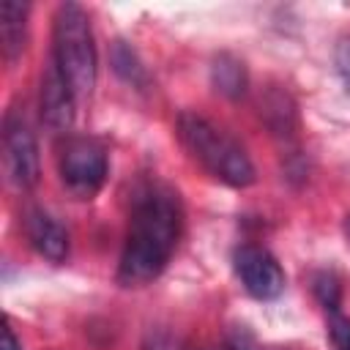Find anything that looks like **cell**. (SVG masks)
Returning <instances> with one entry per match:
<instances>
[{
    "instance_id": "cell-1",
    "label": "cell",
    "mask_w": 350,
    "mask_h": 350,
    "mask_svg": "<svg viewBox=\"0 0 350 350\" xmlns=\"http://www.w3.org/2000/svg\"><path fill=\"white\" fill-rule=\"evenodd\" d=\"M180 221L183 213L172 189L164 183H145L137 191L118 262V282L123 287H142L167 268L180 238Z\"/></svg>"
},
{
    "instance_id": "cell-2",
    "label": "cell",
    "mask_w": 350,
    "mask_h": 350,
    "mask_svg": "<svg viewBox=\"0 0 350 350\" xmlns=\"http://www.w3.org/2000/svg\"><path fill=\"white\" fill-rule=\"evenodd\" d=\"M178 137L186 150L219 180L227 186H249L254 183V164L246 150L221 129H216L208 118L197 112H180L178 118Z\"/></svg>"
},
{
    "instance_id": "cell-3",
    "label": "cell",
    "mask_w": 350,
    "mask_h": 350,
    "mask_svg": "<svg viewBox=\"0 0 350 350\" xmlns=\"http://www.w3.org/2000/svg\"><path fill=\"white\" fill-rule=\"evenodd\" d=\"M52 60L68 79L77 98H85L96 88L98 57L93 44V30L88 14L77 3H63L55 14L52 27Z\"/></svg>"
},
{
    "instance_id": "cell-4",
    "label": "cell",
    "mask_w": 350,
    "mask_h": 350,
    "mask_svg": "<svg viewBox=\"0 0 350 350\" xmlns=\"http://www.w3.org/2000/svg\"><path fill=\"white\" fill-rule=\"evenodd\" d=\"M60 180L77 200H90L107 178V150L98 139L77 134L60 148Z\"/></svg>"
},
{
    "instance_id": "cell-5",
    "label": "cell",
    "mask_w": 350,
    "mask_h": 350,
    "mask_svg": "<svg viewBox=\"0 0 350 350\" xmlns=\"http://www.w3.org/2000/svg\"><path fill=\"white\" fill-rule=\"evenodd\" d=\"M3 150L5 172L16 189H30L38 183V145L30 123L19 109H8L3 120Z\"/></svg>"
},
{
    "instance_id": "cell-6",
    "label": "cell",
    "mask_w": 350,
    "mask_h": 350,
    "mask_svg": "<svg viewBox=\"0 0 350 350\" xmlns=\"http://www.w3.org/2000/svg\"><path fill=\"white\" fill-rule=\"evenodd\" d=\"M232 262H235V273H238L243 290L252 298L273 301V298L282 295L284 271H282V265L276 262V257L268 249L254 246V243H243V246L235 249Z\"/></svg>"
},
{
    "instance_id": "cell-7",
    "label": "cell",
    "mask_w": 350,
    "mask_h": 350,
    "mask_svg": "<svg viewBox=\"0 0 350 350\" xmlns=\"http://www.w3.org/2000/svg\"><path fill=\"white\" fill-rule=\"evenodd\" d=\"M77 109V93L71 90L68 79L57 68L55 60L46 63L41 77V120L52 134H63L74 123Z\"/></svg>"
},
{
    "instance_id": "cell-8",
    "label": "cell",
    "mask_w": 350,
    "mask_h": 350,
    "mask_svg": "<svg viewBox=\"0 0 350 350\" xmlns=\"http://www.w3.org/2000/svg\"><path fill=\"white\" fill-rule=\"evenodd\" d=\"M25 232L30 246L49 262H63L68 257V232L41 208L25 211Z\"/></svg>"
},
{
    "instance_id": "cell-9",
    "label": "cell",
    "mask_w": 350,
    "mask_h": 350,
    "mask_svg": "<svg viewBox=\"0 0 350 350\" xmlns=\"http://www.w3.org/2000/svg\"><path fill=\"white\" fill-rule=\"evenodd\" d=\"M27 3L19 0H3L0 5V41L5 60H16L25 49L27 38Z\"/></svg>"
},
{
    "instance_id": "cell-10",
    "label": "cell",
    "mask_w": 350,
    "mask_h": 350,
    "mask_svg": "<svg viewBox=\"0 0 350 350\" xmlns=\"http://www.w3.org/2000/svg\"><path fill=\"white\" fill-rule=\"evenodd\" d=\"M211 79H213V88L227 96V98H238L243 90H246V68L238 57L232 55H219L211 66Z\"/></svg>"
},
{
    "instance_id": "cell-11",
    "label": "cell",
    "mask_w": 350,
    "mask_h": 350,
    "mask_svg": "<svg viewBox=\"0 0 350 350\" xmlns=\"http://www.w3.org/2000/svg\"><path fill=\"white\" fill-rule=\"evenodd\" d=\"M112 66H115V71H118L126 82H131V85H142V82H145V68L139 66L134 49L126 46L123 41H118L115 49H112Z\"/></svg>"
},
{
    "instance_id": "cell-12",
    "label": "cell",
    "mask_w": 350,
    "mask_h": 350,
    "mask_svg": "<svg viewBox=\"0 0 350 350\" xmlns=\"http://www.w3.org/2000/svg\"><path fill=\"white\" fill-rule=\"evenodd\" d=\"M314 295L320 298V304L325 306V312L339 309V282H336V276L328 273V271L314 273Z\"/></svg>"
},
{
    "instance_id": "cell-13",
    "label": "cell",
    "mask_w": 350,
    "mask_h": 350,
    "mask_svg": "<svg viewBox=\"0 0 350 350\" xmlns=\"http://www.w3.org/2000/svg\"><path fill=\"white\" fill-rule=\"evenodd\" d=\"M328 334H331V342L336 345V350H350V320L345 314H339V309L328 312Z\"/></svg>"
},
{
    "instance_id": "cell-14",
    "label": "cell",
    "mask_w": 350,
    "mask_h": 350,
    "mask_svg": "<svg viewBox=\"0 0 350 350\" xmlns=\"http://www.w3.org/2000/svg\"><path fill=\"white\" fill-rule=\"evenodd\" d=\"M227 347H230V350H260L254 334H252L249 328H243V325H235V328L227 334Z\"/></svg>"
},
{
    "instance_id": "cell-15",
    "label": "cell",
    "mask_w": 350,
    "mask_h": 350,
    "mask_svg": "<svg viewBox=\"0 0 350 350\" xmlns=\"http://www.w3.org/2000/svg\"><path fill=\"white\" fill-rule=\"evenodd\" d=\"M336 71H339L342 82L347 85V93H350V36H345L336 44Z\"/></svg>"
},
{
    "instance_id": "cell-16",
    "label": "cell",
    "mask_w": 350,
    "mask_h": 350,
    "mask_svg": "<svg viewBox=\"0 0 350 350\" xmlns=\"http://www.w3.org/2000/svg\"><path fill=\"white\" fill-rule=\"evenodd\" d=\"M145 350H178V342L172 336H167V334H156V336L148 339Z\"/></svg>"
},
{
    "instance_id": "cell-17",
    "label": "cell",
    "mask_w": 350,
    "mask_h": 350,
    "mask_svg": "<svg viewBox=\"0 0 350 350\" xmlns=\"http://www.w3.org/2000/svg\"><path fill=\"white\" fill-rule=\"evenodd\" d=\"M0 350H22V342L16 339V334L11 331V325L3 328V347Z\"/></svg>"
},
{
    "instance_id": "cell-18",
    "label": "cell",
    "mask_w": 350,
    "mask_h": 350,
    "mask_svg": "<svg viewBox=\"0 0 350 350\" xmlns=\"http://www.w3.org/2000/svg\"><path fill=\"white\" fill-rule=\"evenodd\" d=\"M205 350H211V347H205Z\"/></svg>"
}]
</instances>
